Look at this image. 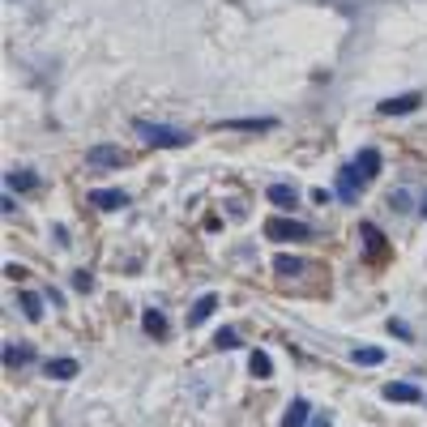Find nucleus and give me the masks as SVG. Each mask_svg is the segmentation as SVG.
<instances>
[{
    "label": "nucleus",
    "mask_w": 427,
    "mask_h": 427,
    "mask_svg": "<svg viewBox=\"0 0 427 427\" xmlns=\"http://www.w3.org/2000/svg\"><path fill=\"white\" fill-rule=\"evenodd\" d=\"M137 133L145 137V145H158V150H180V145H188V141H192L184 128H171V124H150V120H137Z\"/></svg>",
    "instance_id": "f257e3e1"
},
{
    "label": "nucleus",
    "mask_w": 427,
    "mask_h": 427,
    "mask_svg": "<svg viewBox=\"0 0 427 427\" xmlns=\"http://www.w3.org/2000/svg\"><path fill=\"white\" fill-rule=\"evenodd\" d=\"M265 235L278 240V244H291V240H308L312 231H308L304 222H295V218H269V222H265Z\"/></svg>",
    "instance_id": "f03ea898"
},
{
    "label": "nucleus",
    "mask_w": 427,
    "mask_h": 427,
    "mask_svg": "<svg viewBox=\"0 0 427 427\" xmlns=\"http://www.w3.org/2000/svg\"><path fill=\"white\" fill-rule=\"evenodd\" d=\"M86 163H90V167H124L128 154H124L120 145H90V150H86Z\"/></svg>",
    "instance_id": "7ed1b4c3"
},
{
    "label": "nucleus",
    "mask_w": 427,
    "mask_h": 427,
    "mask_svg": "<svg viewBox=\"0 0 427 427\" xmlns=\"http://www.w3.org/2000/svg\"><path fill=\"white\" fill-rule=\"evenodd\" d=\"M359 180H364V175H359V167H355V163L338 171V197H342L346 205H355V201H359Z\"/></svg>",
    "instance_id": "20e7f679"
},
{
    "label": "nucleus",
    "mask_w": 427,
    "mask_h": 427,
    "mask_svg": "<svg viewBox=\"0 0 427 427\" xmlns=\"http://www.w3.org/2000/svg\"><path fill=\"white\" fill-rule=\"evenodd\" d=\"M419 103H423V94H415V90H411V94H393V98H385V103H381V111H385V115H406V111H415Z\"/></svg>",
    "instance_id": "39448f33"
},
{
    "label": "nucleus",
    "mask_w": 427,
    "mask_h": 427,
    "mask_svg": "<svg viewBox=\"0 0 427 427\" xmlns=\"http://www.w3.org/2000/svg\"><path fill=\"white\" fill-rule=\"evenodd\" d=\"M90 205H98V210H124V205H128V192H120V188H94V192H90Z\"/></svg>",
    "instance_id": "423d86ee"
},
{
    "label": "nucleus",
    "mask_w": 427,
    "mask_h": 427,
    "mask_svg": "<svg viewBox=\"0 0 427 427\" xmlns=\"http://www.w3.org/2000/svg\"><path fill=\"white\" fill-rule=\"evenodd\" d=\"M381 393H385V402H419V398H423L411 381H389Z\"/></svg>",
    "instance_id": "0eeeda50"
},
{
    "label": "nucleus",
    "mask_w": 427,
    "mask_h": 427,
    "mask_svg": "<svg viewBox=\"0 0 427 427\" xmlns=\"http://www.w3.org/2000/svg\"><path fill=\"white\" fill-rule=\"evenodd\" d=\"M355 167H359V175H364V180H372V175L381 171V150H376V145H364V150H359V158H355Z\"/></svg>",
    "instance_id": "6e6552de"
},
{
    "label": "nucleus",
    "mask_w": 427,
    "mask_h": 427,
    "mask_svg": "<svg viewBox=\"0 0 427 427\" xmlns=\"http://www.w3.org/2000/svg\"><path fill=\"white\" fill-rule=\"evenodd\" d=\"M308 419H312V406H308L304 398H295V402L287 406V415H282V427H304Z\"/></svg>",
    "instance_id": "1a4fd4ad"
},
{
    "label": "nucleus",
    "mask_w": 427,
    "mask_h": 427,
    "mask_svg": "<svg viewBox=\"0 0 427 427\" xmlns=\"http://www.w3.org/2000/svg\"><path fill=\"white\" fill-rule=\"evenodd\" d=\"M269 201H274L278 210H291V205L299 201V192H295V184H269Z\"/></svg>",
    "instance_id": "9d476101"
},
{
    "label": "nucleus",
    "mask_w": 427,
    "mask_h": 427,
    "mask_svg": "<svg viewBox=\"0 0 427 427\" xmlns=\"http://www.w3.org/2000/svg\"><path fill=\"white\" fill-rule=\"evenodd\" d=\"M214 308H218V295H201V299L192 304V312H188V329H192V325H201Z\"/></svg>",
    "instance_id": "9b49d317"
},
{
    "label": "nucleus",
    "mask_w": 427,
    "mask_h": 427,
    "mask_svg": "<svg viewBox=\"0 0 427 427\" xmlns=\"http://www.w3.org/2000/svg\"><path fill=\"white\" fill-rule=\"evenodd\" d=\"M30 359H34V351H30V346H17V342H9V346H4V368H26Z\"/></svg>",
    "instance_id": "f8f14e48"
},
{
    "label": "nucleus",
    "mask_w": 427,
    "mask_h": 427,
    "mask_svg": "<svg viewBox=\"0 0 427 427\" xmlns=\"http://www.w3.org/2000/svg\"><path fill=\"white\" fill-rule=\"evenodd\" d=\"M351 359H355L359 368H376V364H385V351H381V346H355Z\"/></svg>",
    "instance_id": "ddd939ff"
},
{
    "label": "nucleus",
    "mask_w": 427,
    "mask_h": 427,
    "mask_svg": "<svg viewBox=\"0 0 427 427\" xmlns=\"http://www.w3.org/2000/svg\"><path fill=\"white\" fill-rule=\"evenodd\" d=\"M47 376L51 381H73L77 376V359H47Z\"/></svg>",
    "instance_id": "4468645a"
},
{
    "label": "nucleus",
    "mask_w": 427,
    "mask_h": 427,
    "mask_svg": "<svg viewBox=\"0 0 427 427\" xmlns=\"http://www.w3.org/2000/svg\"><path fill=\"white\" fill-rule=\"evenodd\" d=\"M248 372H252L257 381H269V376H274V364H269V355H265V351H252V355H248Z\"/></svg>",
    "instance_id": "2eb2a0df"
},
{
    "label": "nucleus",
    "mask_w": 427,
    "mask_h": 427,
    "mask_svg": "<svg viewBox=\"0 0 427 427\" xmlns=\"http://www.w3.org/2000/svg\"><path fill=\"white\" fill-rule=\"evenodd\" d=\"M21 312H26V321H43V299L34 295V291H21Z\"/></svg>",
    "instance_id": "dca6fc26"
},
{
    "label": "nucleus",
    "mask_w": 427,
    "mask_h": 427,
    "mask_svg": "<svg viewBox=\"0 0 427 427\" xmlns=\"http://www.w3.org/2000/svg\"><path fill=\"white\" fill-rule=\"evenodd\" d=\"M141 325H145V334H154V338H163V334H167V317H163L158 308H145Z\"/></svg>",
    "instance_id": "f3484780"
},
{
    "label": "nucleus",
    "mask_w": 427,
    "mask_h": 427,
    "mask_svg": "<svg viewBox=\"0 0 427 427\" xmlns=\"http://www.w3.org/2000/svg\"><path fill=\"white\" fill-rule=\"evenodd\" d=\"M274 269H278L282 278H295V274L304 269V261H299V257H287V252H278V257H274Z\"/></svg>",
    "instance_id": "a211bd4d"
},
{
    "label": "nucleus",
    "mask_w": 427,
    "mask_h": 427,
    "mask_svg": "<svg viewBox=\"0 0 427 427\" xmlns=\"http://www.w3.org/2000/svg\"><path fill=\"white\" fill-rule=\"evenodd\" d=\"M359 240L368 244V252H381V231L372 222H359Z\"/></svg>",
    "instance_id": "6ab92c4d"
},
{
    "label": "nucleus",
    "mask_w": 427,
    "mask_h": 427,
    "mask_svg": "<svg viewBox=\"0 0 427 427\" xmlns=\"http://www.w3.org/2000/svg\"><path fill=\"white\" fill-rule=\"evenodd\" d=\"M214 346H218V351H235V346H240V334H235V329H218V334H214Z\"/></svg>",
    "instance_id": "aec40b11"
},
{
    "label": "nucleus",
    "mask_w": 427,
    "mask_h": 427,
    "mask_svg": "<svg viewBox=\"0 0 427 427\" xmlns=\"http://www.w3.org/2000/svg\"><path fill=\"white\" fill-rule=\"evenodd\" d=\"M227 128H252V133H265V128H274V120H227Z\"/></svg>",
    "instance_id": "412c9836"
},
{
    "label": "nucleus",
    "mask_w": 427,
    "mask_h": 427,
    "mask_svg": "<svg viewBox=\"0 0 427 427\" xmlns=\"http://www.w3.org/2000/svg\"><path fill=\"white\" fill-rule=\"evenodd\" d=\"M34 184H38V180H34L30 171H13V175H9V188H17V192H26V188H34Z\"/></svg>",
    "instance_id": "4be33fe9"
},
{
    "label": "nucleus",
    "mask_w": 427,
    "mask_h": 427,
    "mask_svg": "<svg viewBox=\"0 0 427 427\" xmlns=\"http://www.w3.org/2000/svg\"><path fill=\"white\" fill-rule=\"evenodd\" d=\"M73 287H77V291H94V274H90V269H77V274H73Z\"/></svg>",
    "instance_id": "5701e85b"
},
{
    "label": "nucleus",
    "mask_w": 427,
    "mask_h": 427,
    "mask_svg": "<svg viewBox=\"0 0 427 427\" xmlns=\"http://www.w3.org/2000/svg\"><path fill=\"white\" fill-rule=\"evenodd\" d=\"M389 334H393V338H402V342H406V338H411V325H406V321H389Z\"/></svg>",
    "instance_id": "b1692460"
},
{
    "label": "nucleus",
    "mask_w": 427,
    "mask_h": 427,
    "mask_svg": "<svg viewBox=\"0 0 427 427\" xmlns=\"http://www.w3.org/2000/svg\"><path fill=\"white\" fill-rule=\"evenodd\" d=\"M312 201H317V205H329V201H334V192H329V188H317V192H312Z\"/></svg>",
    "instance_id": "393cba45"
},
{
    "label": "nucleus",
    "mask_w": 427,
    "mask_h": 427,
    "mask_svg": "<svg viewBox=\"0 0 427 427\" xmlns=\"http://www.w3.org/2000/svg\"><path fill=\"white\" fill-rule=\"evenodd\" d=\"M312 427H334V415L325 411V415H312Z\"/></svg>",
    "instance_id": "a878e982"
},
{
    "label": "nucleus",
    "mask_w": 427,
    "mask_h": 427,
    "mask_svg": "<svg viewBox=\"0 0 427 427\" xmlns=\"http://www.w3.org/2000/svg\"><path fill=\"white\" fill-rule=\"evenodd\" d=\"M4 278H13V282H17V278H26V269H21V265H4Z\"/></svg>",
    "instance_id": "bb28decb"
},
{
    "label": "nucleus",
    "mask_w": 427,
    "mask_h": 427,
    "mask_svg": "<svg viewBox=\"0 0 427 427\" xmlns=\"http://www.w3.org/2000/svg\"><path fill=\"white\" fill-rule=\"evenodd\" d=\"M419 210H423V218H427V197H423V205H419Z\"/></svg>",
    "instance_id": "cd10ccee"
}]
</instances>
